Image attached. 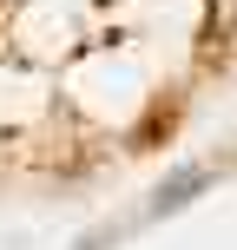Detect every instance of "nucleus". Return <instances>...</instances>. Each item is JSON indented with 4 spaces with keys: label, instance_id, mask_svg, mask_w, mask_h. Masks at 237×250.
<instances>
[{
    "label": "nucleus",
    "instance_id": "f257e3e1",
    "mask_svg": "<svg viewBox=\"0 0 237 250\" xmlns=\"http://www.w3.org/2000/svg\"><path fill=\"white\" fill-rule=\"evenodd\" d=\"M204 185H211V171H204V165H178V171L172 178H165V185H158V198H151V211H178V204H185V198H198V191Z\"/></svg>",
    "mask_w": 237,
    "mask_h": 250
}]
</instances>
